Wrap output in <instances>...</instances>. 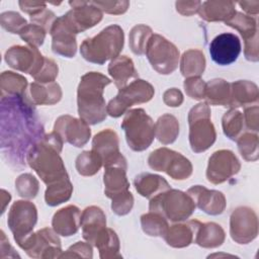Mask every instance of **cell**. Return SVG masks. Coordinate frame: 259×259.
I'll list each match as a JSON object with an SVG mask.
<instances>
[{
    "instance_id": "91938a15",
    "label": "cell",
    "mask_w": 259,
    "mask_h": 259,
    "mask_svg": "<svg viewBox=\"0 0 259 259\" xmlns=\"http://www.w3.org/2000/svg\"><path fill=\"white\" fill-rule=\"evenodd\" d=\"M5 252H7L6 257H19V255L16 252H14V249L9 244V241H8L7 237L5 236L4 232L1 231V255H0V257H2L5 254Z\"/></svg>"
},
{
    "instance_id": "52a82bcc",
    "label": "cell",
    "mask_w": 259,
    "mask_h": 259,
    "mask_svg": "<svg viewBox=\"0 0 259 259\" xmlns=\"http://www.w3.org/2000/svg\"><path fill=\"white\" fill-rule=\"evenodd\" d=\"M189 144L194 153L209 149L217 139L213 123L210 120V108L206 102L193 106L188 113Z\"/></svg>"
},
{
    "instance_id": "7bdbcfd3",
    "label": "cell",
    "mask_w": 259,
    "mask_h": 259,
    "mask_svg": "<svg viewBox=\"0 0 259 259\" xmlns=\"http://www.w3.org/2000/svg\"><path fill=\"white\" fill-rule=\"evenodd\" d=\"M238 144V149L241 156L246 161H257L258 160V146L259 140L258 135L256 133H243L238 140L236 141Z\"/></svg>"
},
{
    "instance_id": "484cf974",
    "label": "cell",
    "mask_w": 259,
    "mask_h": 259,
    "mask_svg": "<svg viewBox=\"0 0 259 259\" xmlns=\"http://www.w3.org/2000/svg\"><path fill=\"white\" fill-rule=\"evenodd\" d=\"M126 169L122 166L105 167L103 174L104 193L112 199L113 197L130 191V182L126 178Z\"/></svg>"
},
{
    "instance_id": "4dcf8cb0",
    "label": "cell",
    "mask_w": 259,
    "mask_h": 259,
    "mask_svg": "<svg viewBox=\"0 0 259 259\" xmlns=\"http://www.w3.org/2000/svg\"><path fill=\"white\" fill-rule=\"evenodd\" d=\"M226 239L224 229L215 223H199L195 233L194 243L202 248H217Z\"/></svg>"
},
{
    "instance_id": "7c38bea8",
    "label": "cell",
    "mask_w": 259,
    "mask_h": 259,
    "mask_svg": "<svg viewBox=\"0 0 259 259\" xmlns=\"http://www.w3.org/2000/svg\"><path fill=\"white\" fill-rule=\"evenodd\" d=\"M19 247L32 258H61L62 247L58 234L50 229L44 228L28 236Z\"/></svg>"
},
{
    "instance_id": "9f6ffc18",
    "label": "cell",
    "mask_w": 259,
    "mask_h": 259,
    "mask_svg": "<svg viewBox=\"0 0 259 259\" xmlns=\"http://www.w3.org/2000/svg\"><path fill=\"white\" fill-rule=\"evenodd\" d=\"M163 101L167 106L178 107L183 102V94L177 88H169L163 94Z\"/></svg>"
},
{
    "instance_id": "ab89813d",
    "label": "cell",
    "mask_w": 259,
    "mask_h": 259,
    "mask_svg": "<svg viewBox=\"0 0 259 259\" xmlns=\"http://www.w3.org/2000/svg\"><path fill=\"white\" fill-rule=\"evenodd\" d=\"M141 225L144 233L152 237H164L168 231V221L160 213L149 211L141 217Z\"/></svg>"
},
{
    "instance_id": "816d5d0a",
    "label": "cell",
    "mask_w": 259,
    "mask_h": 259,
    "mask_svg": "<svg viewBox=\"0 0 259 259\" xmlns=\"http://www.w3.org/2000/svg\"><path fill=\"white\" fill-rule=\"evenodd\" d=\"M102 12L108 14H122L130 7L128 1H92Z\"/></svg>"
},
{
    "instance_id": "7a4b0ae2",
    "label": "cell",
    "mask_w": 259,
    "mask_h": 259,
    "mask_svg": "<svg viewBox=\"0 0 259 259\" xmlns=\"http://www.w3.org/2000/svg\"><path fill=\"white\" fill-rule=\"evenodd\" d=\"M64 141L61 136L53 131L45 135L28 152L26 162L35 171L47 186L69 178L60 153Z\"/></svg>"
},
{
    "instance_id": "f1b7e54d",
    "label": "cell",
    "mask_w": 259,
    "mask_h": 259,
    "mask_svg": "<svg viewBox=\"0 0 259 259\" xmlns=\"http://www.w3.org/2000/svg\"><path fill=\"white\" fill-rule=\"evenodd\" d=\"M136 190L148 199L170 189L169 183L160 175L152 173H141L134 180Z\"/></svg>"
},
{
    "instance_id": "4316f807",
    "label": "cell",
    "mask_w": 259,
    "mask_h": 259,
    "mask_svg": "<svg viewBox=\"0 0 259 259\" xmlns=\"http://www.w3.org/2000/svg\"><path fill=\"white\" fill-rule=\"evenodd\" d=\"M108 73L118 90L139 77L133 60L127 56H118L113 59L108 65Z\"/></svg>"
},
{
    "instance_id": "e575fe53",
    "label": "cell",
    "mask_w": 259,
    "mask_h": 259,
    "mask_svg": "<svg viewBox=\"0 0 259 259\" xmlns=\"http://www.w3.org/2000/svg\"><path fill=\"white\" fill-rule=\"evenodd\" d=\"M155 134L158 141L163 145L174 143L179 135L178 119L170 113L161 115L155 124Z\"/></svg>"
},
{
    "instance_id": "8992f818",
    "label": "cell",
    "mask_w": 259,
    "mask_h": 259,
    "mask_svg": "<svg viewBox=\"0 0 259 259\" xmlns=\"http://www.w3.org/2000/svg\"><path fill=\"white\" fill-rule=\"evenodd\" d=\"M121 128L124 131L128 147L136 152L148 149L156 137L155 123L143 108L127 110L122 119Z\"/></svg>"
},
{
    "instance_id": "94428289",
    "label": "cell",
    "mask_w": 259,
    "mask_h": 259,
    "mask_svg": "<svg viewBox=\"0 0 259 259\" xmlns=\"http://www.w3.org/2000/svg\"><path fill=\"white\" fill-rule=\"evenodd\" d=\"M238 4L247 15H257L259 13V1H240Z\"/></svg>"
},
{
    "instance_id": "b9f144b4",
    "label": "cell",
    "mask_w": 259,
    "mask_h": 259,
    "mask_svg": "<svg viewBox=\"0 0 259 259\" xmlns=\"http://www.w3.org/2000/svg\"><path fill=\"white\" fill-rule=\"evenodd\" d=\"M153 35V30L150 26L146 24L135 25L128 35V44L132 52L136 55L142 56L146 53L147 45L151 36Z\"/></svg>"
},
{
    "instance_id": "83f0119b",
    "label": "cell",
    "mask_w": 259,
    "mask_h": 259,
    "mask_svg": "<svg viewBox=\"0 0 259 259\" xmlns=\"http://www.w3.org/2000/svg\"><path fill=\"white\" fill-rule=\"evenodd\" d=\"M233 1H205L198 10L200 18L208 22L228 21L237 11Z\"/></svg>"
},
{
    "instance_id": "db71d44e",
    "label": "cell",
    "mask_w": 259,
    "mask_h": 259,
    "mask_svg": "<svg viewBox=\"0 0 259 259\" xmlns=\"http://www.w3.org/2000/svg\"><path fill=\"white\" fill-rule=\"evenodd\" d=\"M58 17L55 15V13L49 9L42 10L40 13L30 16V20L33 24H36L40 27H42L47 32H50L56 19Z\"/></svg>"
},
{
    "instance_id": "bcb514c9",
    "label": "cell",
    "mask_w": 259,
    "mask_h": 259,
    "mask_svg": "<svg viewBox=\"0 0 259 259\" xmlns=\"http://www.w3.org/2000/svg\"><path fill=\"white\" fill-rule=\"evenodd\" d=\"M47 31L33 23L27 24L19 33V36L22 40H24L28 46L38 48L44 44L46 38Z\"/></svg>"
},
{
    "instance_id": "d4e9b609",
    "label": "cell",
    "mask_w": 259,
    "mask_h": 259,
    "mask_svg": "<svg viewBox=\"0 0 259 259\" xmlns=\"http://www.w3.org/2000/svg\"><path fill=\"white\" fill-rule=\"evenodd\" d=\"M199 221L190 220L184 224H175L168 228L167 233L163 237L166 243L173 248H184L194 242L196 230Z\"/></svg>"
},
{
    "instance_id": "ffe728a7",
    "label": "cell",
    "mask_w": 259,
    "mask_h": 259,
    "mask_svg": "<svg viewBox=\"0 0 259 259\" xmlns=\"http://www.w3.org/2000/svg\"><path fill=\"white\" fill-rule=\"evenodd\" d=\"M241 48V41L236 34L224 32L210 41L209 54L214 63L220 66H228L238 59Z\"/></svg>"
},
{
    "instance_id": "f6af8a7d",
    "label": "cell",
    "mask_w": 259,
    "mask_h": 259,
    "mask_svg": "<svg viewBox=\"0 0 259 259\" xmlns=\"http://www.w3.org/2000/svg\"><path fill=\"white\" fill-rule=\"evenodd\" d=\"M0 24L8 32L19 34L28 23L19 13L15 11H6L0 15Z\"/></svg>"
},
{
    "instance_id": "5bb4252c",
    "label": "cell",
    "mask_w": 259,
    "mask_h": 259,
    "mask_svg": "<svg viewBox=\"0 0 259 259\" xmlns=\"http://www.w3.org/2000/svg\"><path fill=\"white\" fill-rule=\"evenodd\" d=\"M230 235L238 244H248L258 235L256 212L248 206H239L230 217Z\"/></svg>"
},
{
    "instance_id": "f907efd6",
    "label": "cell",
    "mask_w": 259,
    "mask_h": 259,
    "mask_svg": "<svg viewBox=\"0 0 259 259\" xmlns=\"http://www.w3.org/2000/svg\"><path fill=\"white\" fill-rule=\"evenodd\" d=\"M92 258L93 252L91 244L88 242H77L61 255V258Z\"/></svg>"
},
{
    "instance_id": "ac0fdd59",
    "label": "cell",
    "mask_w": 259,
    "mask_h": 259,
    "mask_svg": "<svg viewBox=\"0 0 259 259\" xmlns=\"http://www.w3.org/2000/svg\"><path fill=\"white\" fill-rule=\"evenodd\" d=\"M54 131L58 133L64 142H67L77 148L87 144L91 136L89 124L81 118L71 115H61L57 118Z\"/></svg>"
},
{
    "instance_id": "9a60e30c",
    "label": "cell",
    "mask_w": 259,
    "mask_h": 259,
    "mask_svg": "<svg viewBox=\"0 0 259 259\" xmlns=\"http://www.w3.org/2000/svg\"><path fill=\"white\" fill-rule=\"evenodd\" d=\"M240 169V161L232 151L219 150L208 159L206 178L212 184H221L236 175Z\"/></svg>"
},
{
    "instance_id": "8fae6325",
    "label": "cell",
    "mask_w": 259,
    "mask_h": 259,
    "mask_svg": "<svg viewBox=\"0 0 259 259\" xmlns=\"http://www.w3.org/2000/svg\"><path fill=\"white\" fill-rule=\"evenodd\" d=\"M37 222L36 206L27 200H16L8 212L7 224L19 246L33 232Z\"/></svg>"
},
{
    "instance_id": "5b68a950",
    "label": "cell",
    "mask_w": 259,
    "mask_h": 259,
    "mask_svg": "<svg viewBox=\"0 0 259 259\" xmlns=\"http://www.w3.org/2000/svg\"><path fill=\"white\" fill-rule=\"evenodd\" d=\"M195 203L187 192L168 189L150 199L149 210L160 213L167 221L183 222L195 210Z\"/></svg>"
},
{
    "instance_id": "cb8c5ba5",
    "label": "cell",
    "mask_w": 259,
    "mask_h": 259,
    "mask_svg": "<svg viewBox=\"0 0 259 259\" xmlns=\"http://www.w3.org/2000/svg\"><path fill=\"white\" fill-rule=\"evenodd\" d=\"M229 107H248L258 103L259 90L255 83L247 80H238L230 84Z\"/></svg>"
},
{
    "instance_id": "1f68e13d",
    "label": "cell",
    "mask_w": 259,
    "mask_h": 259,
    "mask_svg": "<svg viewBox=\"0 0 259 259\" xmlns=\"http://www.w3.org/2000/svg\"><path fill=\"white\" fill-rule=\"evenodd\" d=\"M205 57L202 51L191 49L180 58V72L183 77H200L205 69Z\"/></svg>"
},
{
    "instance_id": "4fadbf2b",
    "label": "cell",
    "mask_w": 259,
    "mask_h": 259,
    "mask_svg": "<svg viewBox=\"0 0 259 259\" xmlns=\"http://www.w3.org/2000/svg\"><path fill=\"white\" fill-rule=\"evenodd\" d=\"M4 60L8 66L14 70L26 73L34 77L45 64V57L37 48L31 46H13L9 48Z\"/></svg>"
},
{
    "instance_id": "680465c9",
    "label": "cell",
    "mask_w": 259,
    "mask_h": 259,
    "mask_svg": "<svg viewBox=\"0 0 259 259\" xmlns=\"http://www.w3.org/2000/svg\"><path fill=\"white\" fill-rule=\"evenodd\" d=\"M18 5L23 12L29 14L30 16L40 13L47 7V3L36 1H19Z\"/></svg>"
},
{
    "instance_id": "44dd1931",
    "label": "cell",
    "mask_w": 259,
    "mask_h": 259,
    "mask_svg": "<svg viewBox=\"0 0 259 259\" xmlns=\"http://www.w3.org/2000/svg\"><path fill=\"white\" fill-rule=\"evenodd\" d=\"M193 199L195 206L210 215H218L224 212L227 202L223 192L207 189L201 185H194L187 190Z\"/></svg>"
},
{
    "instance_id": "30bf717a",
    "label": "cell",
    "mask_w": 259,
    "mask_h": 259,
    "mask_svg": "<svg viewBox=\"0 0 259 259\" xmlns=\"http://www.w3.org/2000/svg\"><path fill=\"white\" fill-rule=\"evenodd\" d=\"M148 164L153 170L165 172L175 180L187 179L193 171L192 164L186 157L166 147L153 151L148 158Z\"/></svg>"
},
{
    "instance_id": "e0dca14e",
    "label": "cell",
    "mask_w": 259,
    "mask_h": 259,
    "mask_svg": "<svg viewBox=\"0 0 259 259\" xmlns=\"http://www.w3.org/2000/svg\"><path fill=\"white\" fill-rule=\"evenodd\" d=\"M71 10L64 14L76 33L85 31L101 21L103 13L92 1H70Z\"/></svg>"
},
{
    "instance_id": "7402d4cb",
    "label": "cell",
    "mask_w": 259,
    "mask_h": 259,
    "mask_svg": "<svg viewBox=\"0 0 259 259\" xmlns=\"http://www.w3.org/2000/svg\"><path fill=\"white\" fill-rule=\"evenodd\" d=\"M80 227L83 238L94 246L99 233L106 227V217L103 210L95 205L86 207L81 213Z\"/></svg>"
},
{
    "instance_id": "ba28073f",
    "label": "cell",
    "mask_w": 259,
    "mask_h": 259,
    "mask_svg": "<svg viewBox=\"0 0 259 259\" xmlns=\"http://www.w3.org/2000/svg\"><path fill=\"white\" fill-rule=\"evenodd\" d=\"M154 94L155 89L153 85L138 78L118 90L117 95L112 98L106 106L107 114L112 117H119L134 104H141L150 101Z\"/></svg>"
},
{
    "instance_id": "7dc6e473",
    "label": "cell",
    "mask_w": 259,
    "mask_h": 259,
    "mask_svg": "<svg viewBox=\"0 0 259 259\" xmlns=\"http://www.w3.org/2000/svg\"><path fill=\"white\" fill-rule=\"evenodd\" d=\"M205 82L200 77H190L186 78L183 86L186 94L195 100L204 99L205 93Z\"/></svg>"
},
{
    "instance_id": "60d3db41",
    "label": "cell",
    "mask_w": 259,
    "mask_h": 259,
    "mask_svg": "<svg viewBox=\"0 0 259 259\" xmlns=\"http://www.w3.org/2000/svg\"><path fill=\"white\" fill-rule=\"evenodd\" d=\"M225 23L226 25L238 30L244 40H247L258 33L256 19L253 16L243 14L242 12H236Z\"/></svg>"
},
{
    "instance_id": "6f0895ef",
    "label": "cell",
    "mask_w": 259,
    "mask_h": 259,
    "mask_svg": "<svg viewBox=\"0 0 259 259\" xmlns=\"http://www.w3.org/2000/svg\"><path fill=\"white\" fill-rule=\"evenodd\" d=\"M202 2L200 1H177L175 3V7L177 12L184 16H191L198 12L200 5Z\"/></svg>"
},
{
    "instance_id": "d590c367",
    "label": "cell",
    "mask_w": 259,
    "mask_h": 259,
    "mask_svg": "<svg viewBox=\"0 0 259 259\" xmlns=\"http://www.w3.org/2000/svg\"><path fill=\"white\" fill-rule=\"evenodd\" d=\"M27 80L22 75L4 71L0 77L1 96H26Z\"/></svg>"
},
{
    "instance_id": "74e56055",
    "label": "cell",
    "mask_w": 259,
    "mask_h": 259,
    "mask_svg": "<svg viewBox=\"0 0 259 259\" xmlns=\"http://www.w3.org/2000/svg\"><path fill=\"white\" fill-rule=\"evenodd\" d=\"M222 125L224 134L230 140L237 141L243 134L245 126L243 113L236 108H231L224 114L222 118Z\"/></svg>"
},
{
    "instance_id": "f5cc1de1",
    "label": "cell",
    "mask_w": 259,
    "mask_h": 259,
    "mask_svg": "<svg viewBox=\"0 0 259 259\" xmlns=\"http://www.w3.org/2000/svg\"><path fill=\"white\" fill-rule=\"evenodd\" d=\"M244 122L247 130L251 133H258L259 131V107L257 104L245 107Z\"/></svg>"
},
{
    "instance_id": "ee69618b",
    "label": "cell",
    "mask_w": 259,
    "mask_h": 259,
    "mask_svg": "<svg viewBox=\"0 0 259 259\" xmlns=\"http://www.w3.org/2000/svg\"><path fill=\"white\" fill-rule=\"evenodd\" d=\"M15 189L18 195L23 198H34L39 189L38 181L32 174L23 173L16 178Z\"/></svg>"
},
{
    "instance_id": "681fc988",
    "label": "cell",
    "mask_w": 259,
    "mask_h": 259,
    "mask_svg": "<svg viewBox=\"0 0 259 259\" xmlns=\"http://www.w3.org/2000/svg\"><path fill=\"white\" fill-rule=\"evenodd\" d=\"M111 209L117 215L127 214L134 205V196L131 191L119 194L111 199Z\"/></svg>"
},
{
    "instance_id": "3957f363",
    "label": "cell",
    "mask_w": 259,
    "mask_h": 259,
    "mask_svg": "<svg viewBox=\"0 0 259 259\" xmlns=\"http://www.w3.org/2000/svg\"><path fill=\"white\" fill-rule=\"evenodd\" d=\"M111 80L99 72H88L81 77L77 90L78 113L88 124L102 122L107 115L104 88Z\"/></svg>"
},
{
    "instance_id": "c3c4849f",
    "label": "cell",
    "mask_w": 259,
    "mask_h": 259,
    "mask_svg": "<svg viewBox=\"0 0 259 259\" xmlns=\"http://www.w3.org/2000/svg\"><path fill=\"white\" fill-rule=\"evenodd\" d=\"M58 73H59L58 64L54 60L45 57V64L42 68L33 77V79L35 82H38V83L55 82V79L57 78Z\"/></svg>"
},
{
    "instance_id": "9c48e42d",
    "label": "cell",
    "mask_w": 259,
    "mask_h": 259,
    "mask_svg": "<svg viewBox=\"0 0 259 259\" xmlns=\"http://www.w3.org/2000/svg\"><path fill=\"white\" fill-rule=\"evenodd\" d=\"M145 54L152 68L162 75L173 73L180 60L176 46L157 33H154L149 39Z\"/></svg>"
},
{
    "instance_id": "f35d334b",
    "label": "cell",
    "mask_w": 259,
    "mask_h": 259,
    "mask_svg": "<svg viewBox=\"0 0 259 259\" xmlns=\"http://www.w3.org/2000/svg\"><path fill=\"white\" fill-rule=\"evenodd\" d=\"M77 172L82 176H93L103 166L101 157L93 150L84 151L78 155L75 162Z\"/></svg>"
},
{
    "instance_id": "11a10c76",
    "label": "cell",
    "mask_w": 259,
    "mask_h": 259,
    "mask_svg": "<svg viewBox=\"0 0 259 259\" xmlns=\"http://www.w3.org/2000/svg\"><path fill=\"white\" fill-rule=\"evenodd\" d=\"M245 58L251 62H257L259 60V51H258V33L252 36L251 38L245 40L244 48Z\"/></svg>"
},
{
    "instance_id": "6125c7cd",
    "label": "cell",
    "mask_w": 259,
    "mask_h": 259,
    "mask_svg": "<svg viewBox=\"0 0 259 259\" xmlns=\"http://www.w3.org/2000/svg\"><path fill=\"white\" fill-rule=\"evenodd\" d=\"M11 199V195L9 192H7L6 190L4 189H1V203H2V210L1 212L4 213L5 211V208H6V205L9 203Z\"/></svg>"
},
{
    "instance_id": "d6a6232c",
    "label": "cell",
    "mask_w": 259,
    "mask_h": 259,
    "mask_svg": "<svg viewBox=\"0 0 259 259\" xmlns=\"http://www.w3.org/2000/svg\"><path fill=\"white\" fill-rule=\"evenodd\" d=\"M94 246L102 259L121 258L119 253V240L116 233L110 228H104L97 236Z\"/></svg>"
},
{
    "instance_id": "2e32d148",
    "label": "cell",
    "mask_w": 259,
    "mask_h": 259,
    "mask_svg": "<svg viewBox=\"0 0 259 259\" xmlns=\"http://www.w3.org/2000/svg\"><path fill=\"white\" fill-rule=\"evenodd\" d=\"M92 150L102 159L103 166H122L127 168L126 160L119 152L118 136L111 128L96 134L92 140Z\"/></svg>"
},
{
    "instance_id": "836d02e7",
    "label": "cell",
    "mask_w": 259,
    "mask_h": 259,
    "mask_svg": "<svg viewBox=\"0 0 259 259\" xmlns=\"http://www.w3.org/2000/svg\"><path fill=\"white\" fill-rule=\"evenodd\" d=\"M230 92V83L221 78L212 79L205 84L204 99H206V103L210 105L229 106Z\"/></svg>"
},
{
    "instance_id": "8d00e7d4",
    "label": "cell",
    "mask_w": 259,
    "mask_h": 259,
    "mask_svg": "<svg viewBox=\"0 0 259 259\" xmlns=\"http://www.w3.org/2000/svg\"><path fill=\"white\" fill-rule=\"evenodd\" d=\"M73 192V184L69 178L47 186L45 200L48 205L56 206L70 199Z\"/></svg>"
},
{
    "instance_id": "603a6c76",
    "label": "cell",
    "mask_w": 259,
    "mask_h": 259,
    "mask_svg": "<svg viewBox=\"0 0 259 259\" xmlns=\"http://www.w3.org/2000/svg\"><path fill=\"white\" fill-rule=\"evenodd\" d=\"M81 211L76 205H67L59 209L53 217V230L60 236L70 237L75 235L80 228Z\"/></svg>"
},
{
    "instance_id": "d6986e66",
    "label": "cell",
    "mask_w": 259,
    "mask_h": 259,
    "mask_svg": "<svg viewBox=\"0 0 259 259\" xmlns=\"http://www.w3.org/2000/svg\"><path fill=\"white\" fill-rule=\"evenodd\" d=\"M50 33L52 35V50L55 54L65 58H73L76 55L77 33L64 15L56 19Z\"/></svg>"
},
{
    "instance_id": "277c9868",
    "label": "cell",
    "mask_w": 259,
    "mask_h": 259,
    "mask_svg": "<svg viewBox=\"0 0 259 259\" xmlns=\"http://www.w3.org/2000/svg\"><path fill=\"white\" fill-rule=\"evenodd\" d=\"M123 42L122 28L117 24H112L102 29L97 35L84 39L80 46V53L86 61L103 65L106 61H112L118 57Z\"/></svg>"
},
{
    "instance_id": "f546056e",
    "label": "cell",
    "mask_w": 259,
    "mask_h": 259,
    "mask_svg": "<svg viewBox=\"0 0 259 259\" xmlns=\"http://www.w3.org/2000/svg\"><path fill=\"white\" fill-rule=\"evenodd\" d=\"M30 101L34 105H53L62 98V89L57 82H33L29 86Z\"/></svg>"
},
{
    "instance_id": "6da1fadb",
    "label": "cell",
    "mask_w": 259,
    "mask_h": 259,
    "mask_svg": "<svg viewBox=\"0 0 259 259\" xmlns=\"http://www.w3.org/2000/svg\"><path fill=\"white\" fill-rule=\"evenodd\" d=\"M33 105L26 96H1V151L12 166L25 165L29 150L45 136Z\"/></svg>"
}]
</instances>
